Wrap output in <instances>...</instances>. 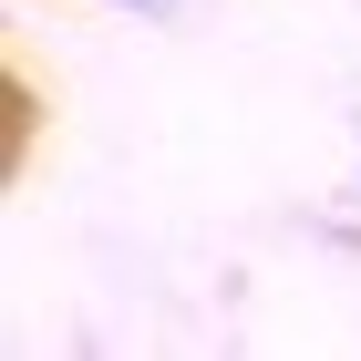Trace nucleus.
Masks as SVG:
<instances>
[{"label":"nucleus","mask_w":361,"mask_h":361,"mask_svg":"<svg viewBox=\"0 0 361 361\" xmlns=\"http://www.w3.org/2000/svg\"><path fill=\"white\" fill-rule=\"evenodd\" d=\"M114 11H155V0H114Z\"/></svg>","instance_id":"1"}]
</instances>
